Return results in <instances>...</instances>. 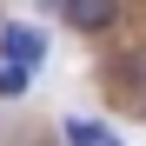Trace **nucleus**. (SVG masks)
<instances>
[{"mask_svg": "<svg viewBox=\"0 0 146 146\" xmlns=\"http://www.w3.org/2000/svg\"><path fill=\"white\" fill-rule=\"evenodd\" d=\"M27 93V66H7L0 60V100H20Z\"/></svg>", "mask_w": 146, "mask_h": 146, "instance_id": "nucleus-4", "label": "nucleus"}, {"mask_svg": "<svg viewBox=\"0 0 146 146\" xmlns=\"http://www.w3.org/2000/svg\"><path fill=\"white\" fill-rule=\"evenodd\" d=\"M0 53H7V66H40L46 60V33L40 27H0Z\"/></svg>", "mask_w": 146, "mask_h": 146, "instance_id": "nucleus-1", "label": "nucleus"}, {"mask_svg": "<svg viewBox=\"0 0 146 146\" xmlns=\"http://www.w3.org/2000/svg\"><path fill=\"white\" fill-rule=\"evenodd\" d=\"M60 7H66V20L80 33H106L113 20H119V0H60Z\"/></svg>", "mask_w": 146, "mask_h": 146, "instance_id": "nucleus-2", "label": "nucleus"}, {"mask_svg": "<svg viewBox=\"0 0 146 146\" xmlns=\"http://www.w3.org/2000/svg\"><path fill=\"white\" fill-rule=\"evenodd\" d=\"M66 146H126V139L106 133L100 119H66Z\"/></svg>", "mask_w": 146, "mask_h": 146, "instance_id": "nucleus-3", "label": "nucleus"}]
</instances>
